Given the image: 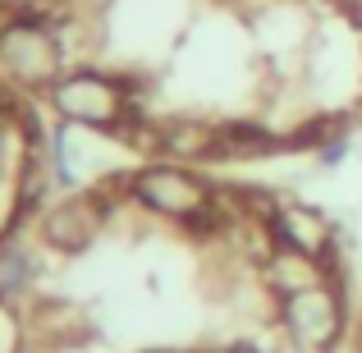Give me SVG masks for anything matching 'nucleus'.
<instances>
[{"instance_id": "obj_1", "label": "nucleus", "mask_w": 362, "mask_h": 353, "mask_svg": "<svg viewBox=\"0 0 362 353\" xmlns=\"http://www.w3.org/2000/svg\"><path fill=\"white\" fill-rule=\"evenodd\" d=\"M0 69L23 92H51L64 79V33L51 14L18 9L0 23Z\"/></svg>"}, {"instance_id": "obj_2", "label": "nucleus", "mask_w": 362, "mask_h": 353, "mask_svg": "<svg viewBox=\"0 0 362 353\" xmlns=\"http://www.w3.org/2000/svg\"><path fill=\"white\" fill-rule=\"evenodd\" d=\"M55 115L74 129H97V133H129L133 124V88L119 74L101 69H64V79L51 92Z\"/></svg>"}, {"instance_id": "obj_3", "label": "nucleus", "mask_w": 362, "mask_h": 353, "mask_svg": "<svg viewBox=\"0 0 362 353\" xmlns=\"http://www.w3.org/2000/svg\"><path fill=\"white\" fill-rule=\"evenodd\" d=\"M129 193L138 197L142 207H151V212H160V216H175V221H202V216L211 212L206 188L197 184L188 170H179V166H147V170H138V175L129 179Z\"/></svg>"}, {"instance_id": "obj_4", "label": "nucleus", "mask_w": 362, "mask_h": 353, "mask_svg": "<svg viewBox=\"0 0 362 353\" xmlns=\"http://www.w3.org/2000/svg\"><path fill=\"white\" fill-rule=\"evenodd\" d=\"M284 326H289L293 345L326 349L339 335V299L321 284H303L284 299Z\"/></svg>"}, {"instance_id": "obj_5", "label": "nucleus", "mask_w": 362, "mask_h": 353, "mask_svg": "<svg viewBox=\"0 0 362 353\" xmlns=\"http://www.w3.org/2000/svg\"><path fill=\"white\" fill-rule=\"evenodd\" d=\"M271 234L280 238L284 253L308 257V262H312V257H326V248H330V225H326V216L312 212V207H303V202L280 207V212L271 216Z\"/></svg>"}, {"instance_id": "obj_6", "label": "nucleus", "mask_w": 362, "mask_h": 353, "mask_svg": "<svg viewBox=\"0 0 362 353\" xmlns=\"http://www.w3.org/2000/svg\"><path fill=\"white\" fill-rule=\"evenodd\" d=\"M101 230V207L92 202V197H69V202H60L51 216H46V238H51L55 248H88L92 238Z\"/></svg>"}, {"instance_id": "obj_7", "label": "nucleus", "mask_w": 362, "mask_h": 353, "mask_svg": "<svg viewBox=\"0 0 362 353\" xmlns=\"http://www.w3.org/2000/svg\"><path fill=\"white\" fill-rule=\"evenodd\" d=\"M28 284V257L18 248H0V294H14Z\"/></svg>"}, {"instance_id": "obj_8", "label": "nucleus", "mask_w": 362, "mask_h": 353, "mask_svg": "<svg viewBox=\"0 0 362 353\" xmlns=\"http://www.w3.org/2000/svg\"><path fill=\"white\" fill-rule=\"evenodd\" d=\"M344 151H349V138L326 142V147H321V166H339V161H344Z\"/></svg>"}]
</instances>
